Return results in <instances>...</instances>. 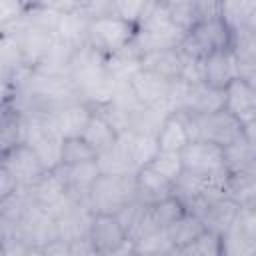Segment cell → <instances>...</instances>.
Returning a JSON list of instances; mask_svg holds the SVG:
<instances>
[{
  "mask_svg": "<svg viewBox=\"0 0 256 256\" xmlns=\"http://www.w3.org/2000/svg\"><path fill=\"white\" fill-rule=\"evenodd\" d=\"M2 166L14 176L20 190H30L46 174L34 148L24 142L2 152Z\"/></svg>",
  "mask_w": 256,
  "mask_h": 256,
  "instance_id": "ba28073f",
  "label": "cell"
},
{
  "mask_svg": "<svg viewBox=\"0 0 256 256\" xmlns=\"http://www.w3.org/2000/svg\"><path fill=\"white\" fill-rule=\"evenodd\" d=\"M186 120L190 126L192 140L202 138V140H210V142L226 148L242 138L244 122L226 108L206 114V116H188L186 114Z\"/></svg>",
  "mask_w": 256,
  "mask_h": 256,
  "instance_id": "3957f363",
  "label": "cell"
},
{
  "mask_svg": "<svg viewBox=\"0 0 256 256\" xmlns=\"http://www.w3.org/2000/svg\"><path fill=\"white\" fill-rule=\"evenodd\" d=\"M194 22H204V20H216L222 18V8L224 0H188Z\"/></svg>",
  "mask_w": 256,
  "mask_h": 256,
  "instance_id": "f1b7e54d",
  "label": "cell"
},
{
  "mask_svg": "<svg viewBox=\"0 0 256 256\" xmlns=\"http://www.w3.org/2000/svg\"><path fill=\"white\" fill-rule=\"evenodd\" d=\"M128 82L142 104H148V106L150 104H170L172 106V94H174V86L178 80L172 82L152 70L140 68Z\"/></svg>",
  "mask_w": 256,
  "mask_h": 256,
  "instance_id": "30bf717a",
  "label": "cell"
},
{
  "mask_svg": "<svg viewBox=\"0 0 256 256\" xmlns=\"http://www.w3.org/2000/svg\"><path fill=\"white\" fill-rule=\"evenodd\" d=\"M8 30H12L16 34L20 48H22V54H24V60H26V66L32 70L44 60V56L56 44L54 32L48 28H42V26L18 22L16 26H10Z\"/></svg>",
  "mask_w": 256,
  "mask_h": 256,
  "instance_id": "9c48e42d",
  "label": "cell"
},
{
  "mask_svg": "<svg viewBox=\"0 0 256 256\" xmlns=\"http://www.w3.org/2000/svg\"><path fill=\"white\" fill-rule=\"evenodd\" d=\"M98 166L102 170V174H112V176H134L136 166L132 164V158L126 150V144L122 140L116 142V146H112L110 150L98 154Z\"/></svg>",
  "mask_w": 256,
  "mask_h": 256,
  "instance_id": "44dd1931",
  "label": "cell"
},
{
  "mask_svg": "<svg viewBox=\"0 0 256 256\" xmlns=\"http://www.w3.org/2000/svg\"><path fill=\"white\" fill-rule=\"evenodd\" d=\"M122 140L126 144V150H128L136 170L142 166H148L154 160V156L160 152L156 134H142V132L126 130V132H122Z\"/></svg>",
  "mask_w": 256,
  "mask_h": 256,
  "instance_id": "ac0fdd59",
  "label": "cell"
},
{
  "mask_svg": "<svg viewBox=\"0 0 256 256\" xmlns=\"http://www.w3.org/2000/svg\"><path fill=\"white\" fill-rule=\"evenodd\" d=\"M254 2H256V0H254Z\"/></svg>",
  "mask_w": 256,
  "mask_h": 256,
  "instance_id": "d6a6232c",
  "label": "cell"
},
{
  "mask_svg": "<svg viewBox=\"0 0 256 256\" xmlns=\"http://www.w3.org/2000/svg\"><path fill=\"white\" fill-rule=\"evenodd\" d=\"M120 134L122 132L116 128V124L98 108H94L84 132H82V136L92 144V148L98 154H102V152L110 150L112 146H116V142L120 140Z\"/></svg>",
  "mask_w": 256,
  "mask_h": 256,
  "instance_id": "e0dca14e",
  "label": "cell"
},
{
  "mask_svg": "<svg viewBox=\"0 0 256 256\" xmlns=\"http://www.w3.org/2000/svg\"><path fill=\"white\" fill-rule=\"evenodd\" d=\"M186 56L182 54V50L178 46H170V48H160V50H152V52H144L142 54V68L152 70L172 82L180 80L182 68H184Z\"/></svg>",
  "mask_w": 256,
  "mask_h": 256,
  "instance_id": "9a60e30c",
  "label": "cell"
},
{
  "mask_svg": "<svg viewBox=\"0 0 256 256\" xmlns=\"http://www.w3.org/2000/svg\"><path fill=\"white\" fill-rule=\"evenodd\" d=\"M242 138L244 142L252 148V152L256 154V116L244 120V128H242Z\"/></svg>",
  "mask_w": 256,
  "mask_h": 256,
  "instance_id": "f546056e",
  "label": "cell"
},
{
  "mask_svg": "<svg viewBox=\"0 0 256 256\" xmlns=\"http://www.w3.org/2000/svg\"><path fill=\"white\" fill-rule=\"evenodd\" d=\"M178 254H200V256H218L224 254V236L216 230L204 228L194 242L184 246Z\"/></svg>",
  "mask_w": 256,
  "mask_h": 256,
  "instance_id": "d4e9b609",
  "label": "cell"
},
{
  "mask_svg": "<svg viewBox=\"0 0 256 256\" xmlns=\"http://www.w3.org/2000/svg\"><path fill=\"white\" fill-rule=\"evenodd\" d=\"M94 108L82 100H70L58 106H52L50 110L44 112V120L48 128L58 134L60 138L68 136H82Z\"/></svg>",
  "mask_w": 256,
  "mask_h": 256,
  "instance_id": "52a82bcc",
  "label": "cell"
},
{
  "mask_svg": "<svg viewBox=\"0 0 256 256\" xmlns=\"http://www.w3.org/2000/svg\"><path fill=\"white\" fill-rule=\"evenodd\" d=\"M90 18L92 16H88L84 10H60L58 22L54 26L56 40L72 48H82L88 40Z\"/></svg>",
  "mask_w": 256,
  "mask_h": 256,
  "instance_id": "5bb4252c",
  "label": "cell"
},
{
  "mask_svg": "<svg viewBox=\"0 0 256 256\" xmlns=\"http://www.w3.org/2000/svg\"><path fill=\"white\" fill-rule=\"evenodd\" d=\"M154 2H158V4H164V6H176V4H180L182 0H154Z\"/></svg>",
  "mask_w": 256,
  "mask_h": 256,
  "instance_id": "1f68e13d",
  "label": "cell"
},
{
  "mask_svg": "<svg viewBox=\"0 0 256 256\" xmlns=\"http://www.w3.org/2000/svg\"><path fill=\"white\" fill-rule=\"evenodd\" d=\"M88 238L96 254H122L134 252V242L120 218L112 212H94L88 228ZM136 254V252H134Z\"/></svg>",
  "mask_w": 256,
  "mask_h": 256,
  "instance_id": "277c9868",
  "label": "cell"
},
{
  "mask_svg": "<svg viewBox=\"0 0 256 256\" xmlns=\"http://www.w3.org/2000/svg\"><path fill=\"white\" fill-rule=\"evenodd\" d=\"M150 166L154 170H158L162 176H166L168 180L176 182L182 172H184V162H182V152H172V150H160L154 160L150 162Z\"/></svg>",
  "mask_w": 256,
  "mask_h": 256,
  "instance_id": "484cf974",
  "label": "cell"
},
{
  "mask_svg": "<svg viewBox=\"0 0 256 256\" xmlns=\"http://www.w3.org/2000/svg\"><path fill=\"white\" fill-rule=\"evenodd\" d=\"M152 0H110V14L138 26Z\"/></svg>",
  "mask_w": 256,
  "mask_h": 256,
  "instance_id": "4316f807",
  "label": "cell"
},
{
  "mask_svg": "<svg viewBox=\"0 0 256 256\" xmlns=\"http://www.w3.org/2000/svg\"><path fill=\"white\" fill-rule=\"evenodd\" d=\"M244 28L256 34V2L252 4L250 12H248V16H246V20H244Z\"/></svg>",
  "mask_w": 256,
  "mask_h": 256,
  "instance_id": "4dcf8cb0",
  "label": "cell"
},
{
  "mask_svg": "<svg viewBox=\"0 0 256 256\" xmlns=\"http://www.w3.org/2000/svg\"><path fill=\"white\" fill-rule=\"evenodd\" d=\"M132 198H136V194H134V176L100 174V178L90 188L86 204L92 212H112V214H116Z\"/></svg>",
  "mask_w": 256,
  "mask_h": 256,
  "instance_id": "5b68a950",
  "label": "cell"
},
{
  "mask_svg": "<svg viewBox=\"0 0 256 256\" xmlns=\"http://www.w3.org/2000/svg\"><path fill=\"white\" fill-rule=\"evenodd\" d=\"M232 42H234V28L224 18H216V20L196 22L184 34L178 48L182 50L184 56L202 60L214 52L232 48Z\"/></svg>",
  "mask_w": 256,
  "mask_h": 256,
  "instance_id": "6da1fadb",
  "label": "cell"
},
{
  "mask_svg": "<svg viewBox=\"0 0 256 256\" xmlns=\"http://www.w3.org/2000/svg\"><path fill=\"white\" fill-rule=\"evenodd\" d=\"M224 192L230 200H234L240 206V210L256 208V174H228Z\"/></svg>",
  "mask_w": 256,
  "mask_h": 256,
  "instance_id": "ffe728a7",
  "label": "cell"
},
{
  "mask_svg": "<svg viewBox=\"0 0 256 256\" xmlns=\"http://www.w3.org/2000/svg\"><path fill=\"white\" fill-rule=\"evenodd\" d=\"M182 162L184 170L206 176V178H226V160H224V148L202 138H194L186 144L182 150Z\"/></svg>",
  "mask_w": 256,
  "mask_h": 256,
  "instance_id": "8992f818",
  "label": "cell"
},
{
  "mask_svg": "<svg viewBox=\"0 0 256 256\" xmlns=\"http://www.w3.org/2000/svg\"><path fill=\"white\" fill-rule=\"evenodd\" d=\"M98 158V152L84 136L62 138V166H76L82 162H92Z\"/></svg>",
  "mask_w": 256,
  "mask_h": 256,
  "instance_id": "cb8c5ba5",
  "label": "cell"
},
{
  "mask_svg": "<svg viewBox=\"0 0 256 256\" xmlns=\"http://www.w3.org/2000/svg\"><path fill=\"white\" fill-rule=\"evenodd\" d=\"M174 192V182L154 170L150 164L142 166L134 172V194L146 206L170 196Z\"/></svg>",
  "mask_w": 256,
  "mask_h": 256,
  "instance_id": "4fadbf2b",
  "label": "cell"
},
{
  "mask_svg": "<svg viewBox=\"0 0 256 256\" xmlns=\"http://www.w3.org/2000/svg\"><path fill=\"white\" fill-rule=\"evenodd\" d=\"M138 26L114 16V14H102L92 16L88 26V40L86 44L100 52L102 56H110L126 46H130L136 38Z\"/></svg>",
  "mask_w": 256,
  "mask_h": 256,
  "instance_id": "7a4b0ae2",
  "label": "cell"
},
{
  "mask_svg": "<svg viewBox=\"0 0 256 256\" xmlns=\"http://www.w3.org/2000/svg\"><path fill=\"white\" fill-rule=\"evenodd\" d=\"M66 184V190L70 194V198H74L76 202H84L86 204V198L90 194V188L94 186V182L100 178L102 170L98 166V158L92 160V162H82V164H76V166H60L56 168Z\"/></svg>",
  "mask_w": 256,
  "mask_h": 256,
  "instance_id": "7c38bea8",
  "label": "cell"
},
{
  "mask_svg": "<svg viewBox=\"0 0 256 256\" xmlns=\"http://www.w3.org/2000/svg\"><path fill=\"white\" fill-rule=\"evenodd\" d=\"M206 228L204 220L200 218V214L188 210L172 228H168V236L172 240V246H174V254H178L184 246H188L190 242L196 240V236Z\"/></svg>",
  "mask_w": 256,
  "mask_h": 256,
  "instance_id": "7402d4cb",
  "label": "cell"
},
{
  "mask_svg": "<svg viewBox=\"0 0 256 256\" xmlns=\"http://www.w3.org/2000/svg\"><path fill=\"white\" fill-rule=\"evenodd\" d=\"M238 76H240V62L232 48L220 50V52H214L202 58V82L204 84L218 88V90H226V86Z\"/></svg>",
  "mask_w": 256,
  "mask_h": 256,
  "instance_id": "8fae6325",
  "label": "cell"
},
{
  "mask_svg": "<svg viewBox=\"0 0 256 256\" xmlns=\"http://www.w3.org/2000/svg\"><path fill=\"white\" fill-rule=\"evenodd\" d=\"M160 150H172V152H182L186 144L192 140L190 126L186 120V114L180 110H172L166 120L162 122L160 130L156 132Z\"/></svg>",
  "mask_w": 256,
  "mask_h": 256,
  "instance_id": "2e32d148",
  "label": "cell"
},
{
  "mask_svg": "<svg viewBox=\"0 0 256 256\" xmlns=\"http://www.w3.org/2000/svg\"><path fill=\"white\" fill-rule=\"evenodd\" d=\"M252 4H254V0H224L222 18L236 30V28L244 26V20H246Z\"/></svg>",
  "mask_w": 256,
  "mask_h": 256,
  "instance_id": "83f0119b",
  "label": "cell"
},
{
  "mask_svg": "<svg viewBox=\"0 0 256 256\" xmlns=\"http://www.w3.org/2000/svg\"><path fill=\"white\" fill-rule=\"evenodd\" d=\"M186 212H188V206L174 192L170 196H166V198H162V200H158V202L148 206V214H150V218H152V222L156 224L158 230L172 228Z\"/></svg>",
  "mask_w": 256,
  "mask_h": 256,
  "instance_id": "d6986e66",
  "label": "cell"
},
{
  "mask_svg": "<svg viewBox=\"0 0 256 256\" xmlns=\"http://www.w3.org/2000/svg\"><path fill=\"white\" fill-rule=\"evenodd\" d=\"M224 160L228 174H240V172L256 174V154L244 142V138L224 148Z\"/></svg>",
  "mask_w": 256,
  "mask_h": 256,
  "instance_id": "603a6c76",
  "label": "cell"
}]
</instances>
